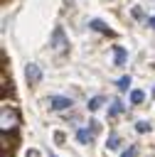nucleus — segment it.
Wrapping results in <instances>:
<instances>
[{"label": "nucleus", "instance_id": "obj_7", "mask_svg": "<svg viewBox=\"0 0 155 157\" xmlns=\"http://www.w3.org/2000/svg\"><path fill=\"white\" fill-rule=\"evenodd\" d=\"M76 140L84 142V145H89V142L93 140V130H79V132H76Z\"/></svg>", "mask_w": 155, "mask_h": 157}, {"label": "nucleus", "instance_id": "obj_12", "mask_svg": "<svg viewBox=\"0 0 155 157\" xmlns=\"http://www.w3.org/2000/svg\"><path fill=\"white\" fill-rule=\"evenodd\" d=\"M128 86H130V76H121L118 78V88L121 91H128Z\"/></svg>", "mask_w": 155, "mask_h": 157}, {"label": "nucleus", "instance_id": "obj_19", "mask_svg": "<svg viewBox=\"0 0 155 157\" xmlns=\"http://www.w3.org/2000/svg\"><path fill=\"white\" fill-rule=\"evenodd\" d=\"M153 93H155V88H153Z\"/></svg>", "mask_w": 155, "mask_h": 157}, {"label": "nucleus", "instance_id": "obj_13", "mask_svg": "<svg viewBox=\"0 0 155 157\" xmlns=\"http://www.w3.org/2000/svg\"><path fill=\"white\" fill-rule=\"evenodd\" d=\"M135 130H138V132H148V130H150V123H145V120H138V123H135Z\"/></svg>", "mask_w": 155, "mask_h": 157}, {"label": "nucleus", "instance_id": "obj_2", "mask_svg": "<svg viewBox=\"0 0 155 157\" xmlns=\"http://www.w3.org/2000/svg\"><path fill=\"white\" fill-rule=\"evenodd\" d=\"M66 47H69V42H66V37H64V29L57 27V29L52 32V49L62 54V52H66Z\"/></svg>", "mask_w": 155, "mask_h": 157}, {"label": "nucleus", "instance_id": "obj_11", "mask_svg": "<svg viewBox=\"0 0 155 157\" xmlns=\"http://www.w3.org/2000/svg\"><path fill=\"white\" fill-rule=\"evenodd\" d=\"M113 56H116V64H123V61H125V49H121V47H116V52H113Z\"/></svg>", "mask_w": 155, "mask_h": 157}, {"label": "nucleus", "instance_id": "obj_1", "mask_svg": "<svg viewBox=\"0 0 155 157\" xmlns=\"http://www.w3.org/2000/svg\"><path fill=\"white\" fill-rule=\"evenodd\" d=\"M17 125H20V113L15 108H7L5 105L0 110V128H2V132H15Z\"/></svg>", "mask_w": 155, "mask_h": 157}, {"label": "nucleus", "instance_id": "obj_14", "mask_svg": "<svg viewBox=\"0 0 155 157\" xmlns=\"http://www.w3.org/2000/svg\"><path fill=\"white\" fill-rule=\"evenodd\" d=\"M106 145H108L111 150H116V147H118V135H116V132H111V135H108V142H106Z\"/></svg>", "mask_w": 155, "mask_h": 157}, {"label": "nucleus", "instance_id": "obj_15", "mask_svg": "<svg viewBox=\"0 0 155 157\" xmlns=\"http://www.w3.org/2000/svg\"><path fill=\"white\" fill-rule=\"evenodd\" d=\"M121 157H135V147H128V150H125Z\"/></svg>", "mask_w": 155, "mask_h": 157}, {"label": "nucleus", "instance_id": "obj_10", "mask_svg": "<svg viewBox=\"0 0 155 157\" xmlns=\"http://www.w3.org/2000/svg\"><path fill=\"white\" fill-rule=\"evenodd\" d=\"M118 113H123V103H121V101H113V105L108 108V115L113 118V115H118Z\"/></svg>", "mask_w": 155, "mask_h": 157}, {"label": "nucleus", "instance_id": "obj_4", "mask_svg": "<svg viewBox=\"0 0 155 157\" xmlns=\"http://www.w3.org/2000/svg\"><path fill=\"white\" fill-rule=\"evenodd\" d=\"M25 76H27L30 83H39V81H42V69H39L37 64H27V66H25Z\"/></svg>", "mask_w": 155, "mask_h": 157}, {"label": "nucleus", "instance_id": "obj_8", "mask_svg": "<svg viewBox=\"0 0 155 157\" xmlns=\"http://www.w3.org/2000/svg\"><path fill=\"white\" fill-rule=\"evenodd\" d=\"M143 98H145V93H143L140 88H133V91H130V103H133V105H140Z\"/></svg>", "mask_w": 155, "mask_h": 157}, {"label": "nucleus", "instance_id": "obj_5", "mask_svg": "<svg viewBox=\"0 0 155 157\" xmlns=\"http://www.w3.org/2000/svg\"><path fill=\"white\" fill-rule=\"evenodd\" d=\"M89 27H91V29H96V32H103V34H113V32L108 29V25H106V22H101V20H91V22H89Z\"/></svg>", "mask_w": 155, "mask_h": 157}, {"label": "nucleus", "instance_id": "obj_3", "mask_svg": "<svg viewBox=\"0 0 155 157\" xmlns=\"http://www.w3.org/2000/svg\"><path fill=\"white\" fill-rule=\"evenodd\" d=\"M49 108L52 110H66V108H71V98H66V96H49Z\"/></svg>", "mask_w": 155, "mask_h": 157}, {"label": "nucleus", "instance_id": "obj_16", "mask_svg": "<svg viewBox=\"0 0 155 157\" xmlns=\"http://www.w3.org/2000/svg\"><path fill=\"white\" fill-rule=\"evenodd\" d=\"M25 157H39V152H37V150H30V152H27Z\"/></svg>", "mask_w": 155, "mask_h": 157}, {"label": "nucleus", "instance_id": "obj_6", "mask_svg": "<svg viewBox=\"0 0 155 157\" xmlns=\"http://www.w3.org/2000/svg\"><path fill=\"white\" fill-rule=\"evenodd\" d=\"M0 88H2V96L12 93V81L7 78V71H2V76H0Z\"/></svg>", "mask_w": 155, "mask_h": 157}, {"label": "nucleus", "instance_id": "obj_17", "mask_svg": "<svg viewBox=\"0 0 155 157\" xmlns=\"http://www.w3.org/2000/svg\"><path fill=\"white\" fill-rule=\"evenodd\" d=\"M148 25H150V27L155 29V17H150V20H148Z\"/></svg>", "mask_w": 155, "mask_h": 157}, {"label": "nucleus", "instance_id": "obj_18", "mask_svg": "<svg viewBox=\"0 0 155 157\" xmlns=\"http://www.w3.org/2000/svg\"><path fill=\"white\" fill-rule=\"evenodd\" d=\"M49 157H57V155H49Z\"/></svg>", "mask_w": 155, "mask_h": 157}, {"label": "nucleus", "instance_id": "obj_9", "mask_svg": "<svg viewBox=\"0 0 155 157\" xmlns=\"http://www.w3.org/2000/svg\"><path fill=\"white\" fill-rule=\"evenodd\" d=\"M101 105H103V98H101V96H93V98L89 101V110H98Z\"/></svg>", "mask_w": 155, "mask_h": 157}]
</instances>
